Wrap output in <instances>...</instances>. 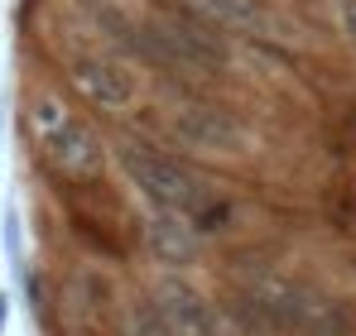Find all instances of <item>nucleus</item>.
Returning <instances> with one entry per match:
<instances>
[{
    "mask_svg": "<svg viewBox=\"0 0 356 336\" xmlns=\"http://www.w3.org/2000/svg\"><path fill=\"white\" fill-rule=\"evenodd\" d=\"M337 29H342V39L356 49V0H337Z\"/></svg>",
    "mask_w": 356,
    "mask_h": 336,
    "instance_id": "15",
    "label": "nucleus"
},
{
    "mask_svg": "<svg viewBox=\"0 0 356 336\" xmlns=\"http://www.w3.org/2000/svg\"><path fill=\"white\" fill-rule=\"evenodd\" d=\"M5 250H10V260H19V217L15 212H5Z\"/></svg>",
    "mask_w": 356,
    "mask_h": 336,
    "instance_id": "16",
    "label": "nucleus"
},
{
    "mask_svg": "<svg viewBox=\"0 0 356 336\" xmlns=\"http://www.w3.org/2000/svg\"><path fill=\"white\" fill-rule=\"evenodd\" d=\"M227 312L255 336H352L356 332V312L342 298L294 279V274H275V269L241 279L227 293Z\"/></svg>",
    "mask_w": 356,
    "mask_h": 336,
    "instance_id": "1",
    "label": "nucleus"
},
{
    "mask_svg": "<svg viewBox=\"0 0 356 336\" xmlns=\"http://www.w3.org/2000/svg\"><path fill=\"white\" fill-rule=\"evenodd\" d=\"M10 303H15V298H10V293H0V336H5V322H10Z\"/></svg>",
    "mask_w": 356,
    "mask_h": 336,
    "instance_id": "17",
    "label": "nucleus"
},
{
    "mask_svg": "<svg viewBox=\"0 0 356 336\" xmlns=\"http://www.w3.org/2000/svg\"><path fill=\"white\" fill-rule=\"evenodd\" d=\"M72 235L87 245V250H97V255H111V260H120V240L106 230V221H97V217H72Z\"/></svg>",
    "mask_w": 356,
    "mask_h": 336,
    "instance_id": "14",
    "label": "nucleus"
},
{
    "mask_svg": "<svg viewBox=\"0 0 356 336\" xmlns=\"http://www.w3.org/2000/svg\"><path fill=\"white\" fill-rule=\"evenodd\" d=\"M154 303L164 308V317H169V327L178 336H222V312H217V303L202 293V288H193L188 279H159L154 283Z\"/></svg>",
    "mask_w": 356,
    "mask_h": 336,
    "instance_id": "7",
    "label": "nucleus"
},
{
    "mask_svg": "<svg viewBox=\"0 0 356 336\" xmlns=\"http://www.w3.org/2000/svg\"><path fill=\"white\" fill-rule=\"evenodd\" d=\"M67 82L82 92L87 106H97L106 115L135 111V101H140V77L120 58H106V53H77L67 62Z\"/></svg>",
    "mask_w": 356,
    "mask_h": 336,
    "instance_id": "5",
    "label": "nucleus"
},
{
    "mask_svg": "<svg viewBox=\"0 0 356 336\" xmlns=\"http://www.w3.org/2000/svg\"><path fill=\"white\" fill-rule=\"evenodd\" d=\"M39 149V164L49 168L54 178L63 183H87V187H97L102 183V173H106V144H102V135L87 125V120H67L58 135H49L44 144H34Z\"/></svg>",
    "mask_w": 356,
    "mask_h": 336,
    "instance_id": "4",
    "label": "nucleus"
},
{
    "mask_svg": "<svg viewBox=\"0 0 356 336\" xmlns=\"http://www.w3.org/2000/svg\"><path fill=\"white\" fill-rule=\"evenodd\" d=\"M67 293H72V308H77V312H102V308L111 303V283L102 279L97 269L72 274V279H67Z\"/></svg>",
    "mask_w": 356,
    "mask_h": 336,
    "instance_id": "13",
    "label": "nucleus"
},
{
    "mask_svg": "<svg viewBox=\"0 0 356 336\" xmlns=\"http://www.w3.org/2000/svg\"><path fill=\"white\" fill-rule=\"evenodd\" d=\"M188 221L197 230V240H212V235H227L232 226H236V202L232 197H217V192H207L193 212H188Z\"/></svg>",
    "mask_w": 356,
    "mask_h": 336,
    "instance_id": "12",
    "label": "nucleus"
},
{
    "mask_svg": "<svg viewBox=\"0 0 356 336\" xmlns=\"http://www.w3.org/2000/svg\"><path fill=\"white\" fill-rule=\"evenodd\" d=\"M174 140L183 149H202V154H241L245 149V120L232 115L227 106L193 101L174 115Z\"/></svg>",
    "mask_w": 356,
    "mask_h": 336,
    "instance_id": "6",
    "label": "nucleus"
},
{
    "mask_svg": "<svg viewBox=\"0 0 356 336\" xmlns=\"http://www.w3.org/2000/svg\"><path fill=\"white\" fill-rule=\"evenodd\" d=\"M120 336H178L154 298H130L120 312Z\"/></svg>",
    "mask_w": 356,
    "mask_h": 336,
    "instance_id": "11",
    "label": "nucleus"
},
{
    "mask_svg": "<svg viewBox=\"0 0 356 336\" xmlns=\"http://www.w3.org/2000/svg\"><path fill=\"white\" fill-rule=\"evenodd\" d=\"M197 10H207L227 34H250L260 39L265 29H275V10L260 5V0H193Z\"/></svg>",
    "mask_w": 356,
    "mask_h": 336,
    "instance_id": "9",
    "label": "nucleus"
},
{
    "mask_svg": "<svg viewBox=\"0 0 356 336\" xmlns=\"http://www.w3.org/2000/svg\"><path fill=\"white\" fill-rule=\"evenodd\" d=\"M67 120H72V111H67V101H63L58 92H34L24 101V130H29L34 144H44L49 135H58Z\"/></svg>",
    "mask_w": 356,
    "mask_h": 336,
    "instance_id": "10",
    "label": "nucleus"
},
{
    "mask_svg": "<svg viewBox=\"0 0 356 336\" xmlns=\"http://www.w3.org/2000/svg\"><path fill=\"white\" fill-rule=\"evenodd\" d=\"M135 58L183 72V77H212V72L232 67V39L193 0H164V5H154L149 19H140Z\"/></svg>",
    "mask_w": 356,
    "mask_h": 336,
    "instance_id": "2",
    "label": "nucleus"
},
{
    "mask_svg": "<svg viewBox=\"0 0 356 336\" xmlns=\"http://www.w3.org/2000/svg\"><path fill=\"white\" fill-rule=\"evenodd\" d=\"M140 235H145L149 260L164 264V269H188L197 260V245H202L193 221H188V212H174V207H149Z\"/></svg>",
    "mask_w": 356,
    "mask_h": 336,
    "instance_id": "8",
    "label": "nucleus"
},
{
    "mask_svg": "<svg viewBox=\"0 0 356 336\" xmlns=\"http://www.w3.org/2000/svg\"><path fill=\"white\" fill-rule=\"evenodd\" d=\"M116 164L130 178V187L149 202V207H174V212H193L212 187L197 168L174 149H159L149 140H120Z\"/></svg>",
    "mask_w": 356,
    "mask_h": 336,
    "instance_id": "3",
    "label": "nucleus"
}]
</instances>
